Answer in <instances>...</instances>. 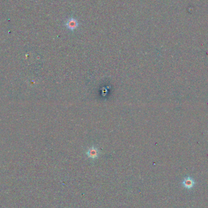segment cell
Listing matches in <instances>:
<instances>
[{
  "label": "cell",
  "instance_id": "7a4b0ae2",
  "mask_svg": "<svg viewBox=\"0 0 208 208\" xmlns=\"http://www.w3.org/2000/svg\"><path fill=\"white\" fill-rule=\"evenodd\" d=\"M86 155L88 157L91 159H96L99 155V151L97 148L93 146L88 149V151L86 152Z\"/></svg>",
  "mask_w": 208,
  "mask_h": 208
},
{
  "label": "cell",
  "instance_id": "6da1fadb",
  "mask_svg": "<svg viewBox=\"0 0 208 208\" xmlns=\"http://www.w3.org/2000/svg\"><path fill=\"white\" fill-rule=\"evenodd\" d=\"M65 26L70 30H74L78 27L79 23L76 19L72 17L68 19L65 24Z\"/></svg>",
  "mask_w": 208,
  "mask_h": 208
}]
</instances>
